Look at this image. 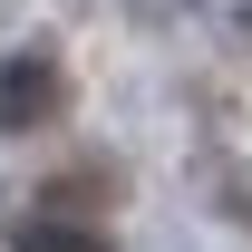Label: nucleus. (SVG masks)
<instances>
[{
  "mask_svg": "<svg viewBox=\"0 0 252 252\" xmlns=\"http://www.w3.org/2000/svg\"><path fill=\"white\" fill-rule=\"evenodd\" d=\"M30 117H49V68L39 59H0V136L30 126Z\"/></svg>",
  "mask_w": 252,
  "mask_h": 252,
  "instance_id": "1",
  "label": "nucleus"
},
{
  "mask_svg": "<svg viewBox=\"0 0 252 252\" xmlns=\"http://www.w3.org/2000/svg\"><path fill=\"white\" fill-rule=\"evenodd\" d=\"M20 252H97V243H88V233H59V223H30Z\"/></svg>",
  "mask_w": 252,
  "mask_h": 252,
  "instance_id": "2",
  "label": "nucleus"
}]
</instances>
